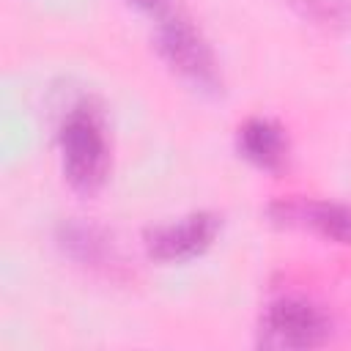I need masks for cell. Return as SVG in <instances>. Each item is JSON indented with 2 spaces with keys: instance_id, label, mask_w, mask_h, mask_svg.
Instances as JSON below:
<instances>
[{
  "instance_id": "5b68a950",
  "label": "cell",
  "mask_w": 351,
  "mask_h": 351,
  "mask_svg": "<svg viewBox=\"0 0 351 351\" xmlns=\"http://www.w3.org/2000/svg\"><path fill=\"white\" fill-rule=\"evenodd\" d=\"M269 217L277 225L310 228L326 241L351 244V206L321 197H280L269 203Z\"/></svg>"
},
{
  "instance_id": "52a82bcc",
  "label": "cell",
  "mask_w": 351,
  "mask_h": 351,
  "mask_svg": "<svg viewBox=\"0 0 351 351\" xmlns=\"http://www.w3.org/2000/svg\"><path fill=\"white\" fill-rule=\"evenodd\" d=\"M58 244L69 258H74L77 263L90 266V269H107L115 261L110 239L101 233V228L88 225V222H66V225H60Z\"/></svg>"
},
{
  "instance_id": "7a4b0ae2",
  "label": "cell",
  "mask_w": 351,
  "mask_h": 351,
  "mask_svg": "<svg viewBox=\"0 0 351 351\" xmlns=\"http://www.w3.org/2000/svg\"><path fill=\"white\" fill-rule=\"evenodd\" d=\"M156 52L162 60L184 77L192 88L203 93H217L222 90V74L219 63L214 58V49L203 38V33L186 19L181 11L165 8L156 22Z\"/></svg>"
},
{
  "instance_id": "ba28073f",
  "label": "cell",
  "mask_w": 351,
  "mask_h": 351,
  "mask_svg": "<svg viewBox=\"0 0 351 351\" xmlns=\"http://www.w3.org/2000/svg\"><path fill=\"white\" fill-rule=\"evenodd\" d=\"M304 22L324 30L351 27V0H282Z\"/></svg>"
},
{
  "instance_id": "6da1fadb",
  "label": "cell",
  "mask_w": 351,
  "mask_h": 351,
  "mask_svg": "<svg viewBox=\"0 0 351 351\" xmlns=\"http://www.w3.org/2000/svg\"><path fill=\"white\" fill-rule=\"evenodd\" d=\"M58 148L63 178L74 192L93 195L104 186L110 173V143L96 107L77 104L69 110L58 129Z\"/></svg>"
},
{
  "instance_id": "277c9868",
  "label": "cell",
  "mask_w": 351,
  "mask_h": 351,
  "mask_svg": "<svg viewBox=\"0 0 351 351\" xmlns=\"http://www.w3.org/2000/svg\"><path fill=\"white\" fill-rule=\"evenodd\" d=\"M219 230V217L211 211H195L176 222L151 228L145 233V252L159 263H181L203 255Z\"/></svg>"
},
{
  "instance_id": "8992f818",
  "label": "cell",
  "mask_w": 351,
  "mask_h": 351,
  "mask_svg": "<svg viewBox=\"0 0 351 351\" xmlns=\"http://www.w3.org/2000/svg\"><path fill=\"white\" fill-rule=\"evenodd\" d=\"M239 154L261 170L277 173L288 159V134L271 118H247L236 132Z\"/></svg>"
},
{
  "instance_id": "3957f363",
  "label": "cell",
  "mask_w": 351,
  "mask_h": 351,
  "mask_svg": "<svg viewBox=\"0 0 351 351\" xmlns=\"http://www.w3.org/2000/svg\"><path fill=\"white\" fill-rule=\"evenodd\" d=\"M329 315L304 296H280L269 302L258 321V346L274 351L318 348L329 340Z\"/></svg>"
}]
</instances>
